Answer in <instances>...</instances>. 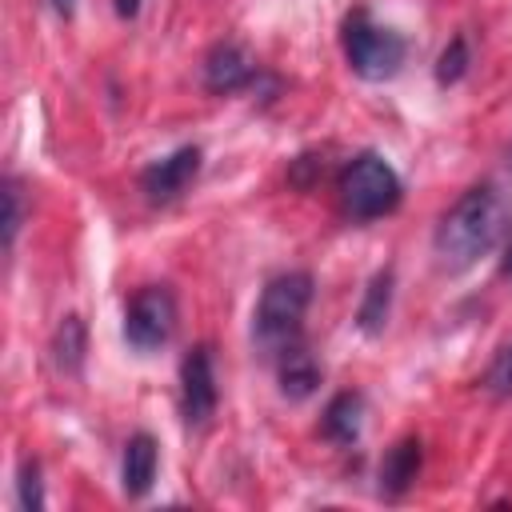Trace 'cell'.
<instances>
[{
    "label": "cell",
    "instance_id": "cell-1",
    "mask_svg": "<svg viewBox=\"0 0 512 512\" xmlns=\"http://www.w3.org/2000/svg\"><path fill=\"white\" fill-rule=\"evenodd\" d=\"M504 220H508V212H504V200L492 184L468 188L436 224L432 248H436L440 268H448V272L472 268L484 252H492L500 244V236L508 228Z\"/></svg>",
    "mask_w": 512,
    "mask_h": 512
},
{
    "label": "cell",
    "instance_id": "cell-2",
    "mask_svg": "<svg viewBox=\"0 0 512 512\" xmlns=\"http://www.w3.org/2000/svg\"><path fill=\"white\" fill-rule=\"evenodd\" d=\"M312 304V272H280L264 284L252 312V340L264 356H276L292 340H300L304 312Z\"/></svg>",
    "mask_w": 512,
    "mask_h": 512
},
{
    "label": "cell",
    "instance_id": "cell-3",
    "mask_svg": "<svg viewBox=\"0 0 512 512\" xmlns=\"http://www.w3.org/2000/svg\"><path fill=\"white\" fill-rule=\"evenodd\" d=\"M340 48H344L348 68L360 80H372V84L392 80L404 68V56H408L404 36L396 28H388V24H376L364 4L344 16V24H340Z\"/></svg>",
    "mask_w": 512,
    "mask_h": 512
},
{
    "label": "cell",
    "instance_id": "cell-4",
    "mask_svg": "<svg viewBox=\"0 0 512 512\" xmlns=\"http://www.w3.org/2000/svg\"><path fill=\"white\" fill-rule=\"evenodd\" d=\"M400 200H404V184L380 152H360L340 172V204L352 220H380L396 212Z\"/></svg>",
    "mask_w": 512,
    "mask_h": 512
},
{
    "label": "cell",
    "instance_id": "cell-5",
    "mask_svg": "<svg viewBox=\"0 0 512 512\" xmlns=\"http://www.w3.org/2000/svg\"><path fill=\"white\" fill-rule=\"evenodd\" d=\"M176 332V296L164 284H144L124 308V340L136 352H160Z\"/></svg>",
    "mask_w": 512,
    "mask_h": 512
},
{
    "label": "cell",
    "instance_id": "cell-6",
    "mask_svg": "<svg viewBox=\"0 0 512 512\" xmlns=\"http://www.w3.org/2000/svg\"><path fill=\"white\" fill-rule=\"evenodd\" d=\"M216 404H220V388H216L212 348L196 344L180 364V416L188 428H204L216 416Z\"/></svg>",
    "mask_w": 512,
    "mask_h": 512
},
{
    "label": "cell",
    "instance_id": "cell-7",
    "mask_svg": "<svg viewBox=\"0 0 512 512\" xmlns=\"http://www.w3.org/2000/svg\"><path fill=\"white\" fill-rule=\"evenodd\" d=\"M200 148L196 144H184L160 160H152L144 172H140V192L148 204H172L188 192V184L200 176Z\"/></svg>",
    "mask_w": 512,
    "mask_h": 512
},
{
    "label": "cell",
    "instance_id": "cell-8",
    "mask_svg": "<svg viewBox=\"0 0 512 512\" xmlns=\"http://www.w3.org/2000/svg\"><path fill=\"white\" fill-rule=\"evenodd\" d=\"M256 76H260V68L252 60V52L244 44H236V40H220L204 56V88L208 92H220V96L224 92H240Z\"/></svg>",
    "mask_w": 512,
    "mask_h": 512
},
{
    "label": "cell",
    "instance_id": "cell-9",
    "mask_svg": "<svg viewBox=\"0 0 512 512\" xmlns=\"http://www.w3.org/2000/svg\"><path fill=\"white\" fill-rule=\"evenodd\" d=\"M272 360H276V380H280V396L284 400L300 404V400H308L320 388V364H316V356L308 352L304 340H292Z\"/></svg>",
    "mask_w": 512,
    "mask_h": 512
},
{
    "label": "cell",
    "instance_id": "cell-10",
    "mask_svg": "<svg viewBox=\"0 0 512 512\" xmlns=\"http://www.w3.org/2000/svg\"><path fill=\"white\" fill-rule=\"evenodd\" d=\"M156 468H160L156 436L152 432H132L128 444H124V456H120V488H124V496H132V500L148 496V488L156 480Z\"/></svg>",
    "mask_w": 512,
    "mask_h": 512
},
{
    "label": "cell",
    "instance_id": "cell-11",
    "mask_svg": "<svg viewBox=\"0 0 512 512\" xmlns=\"http://www.w3.org/2000/svg\"><path fill=\"white\" fill-rule=\"evenodd\" d=\"M420 460H424V452H420V440H416V436L396 440V444L384 452V460H380V496L400 500V496L416 484Z\"/></svg>",
    "mask_w": 512,
    "mask_h": 512
},
{
    "label": "cell",
    "instance_id": "cell-12",
    "mask_svg": "<svg viewBox=\"0 0 512 512\" xmlns=\"http://www.w3.org/2000/svg\"><path fill=\"white\" fill-rule=\"evenodd\" d=\"M360 428H364V396L360 392H340L328 400L324 408V420H320V432L340 444V448H352L360 440Z\"/></svg>",
    "mask_w": 512,
    "mask_h": 512
},
{
    "label": "cell",
    "instance_id": "cell-13",
    "mask_svg": "<svg viewBox=\"0 0 512 512\" xmlns=\"http://www.w3.org/2000/svg\"><path fill=\"white\" fill-rule=\"evenodd\" d=\"M392 284H396L392 268H380V272L368 280L364 300H360V308H356V324H360L364 336H380V332L388 328V316H392Z\"/></svg>",
    "mask_w": 512,
    "mask_h": 512
},
{
    "label": "cell",
    "instance_id": "cell-14",
    "mask_svg": "<svg viewBox=\"0 0 512 512\" xmlns=\"http://www.w3.org/2000/svg\"><path fill=\"white\" fill-rule=\"evenodd\" d=\"M84 352H88V328H84V320L72 312V316H64V320L56 324V332H52V364H56L64 376H76V372L84 368Z\"/></svg>",
    "mask_w": 512,
    "mask_h": 512
},
{
    "label": "cell",
    "instance_id": "cell-15",
    "mask_svg": "<svg viewBox=\"0 0 512 512\" xmlns=\"http://www.w3.org/2000/svg\"><path fill=\"white\" fill-rule=\"evenodd\" d=\"M4 192V252H12V244H16V232H20V224H24V192H20V180L16 176H4V184H0Z\"/></svg>",
    "mask_w": 512,
    "mask_h": 512
},
{
    "label": "cell",
    "instance_id": "cell-16",
    "mask_svg": "<svg viewBox=\"0 0 512 512\" xmlns=\"http://www.w3.org/2000/svg\"><path fill=\"white\" fill-rule=\"evenodd\" d=\"M468 64H472V56H468V40H464V36H452L448 48H444L440 60H436V80H440V84H456V80H464Z\"/></svg>",
    "mask_w": 512,
    "mask_h": 512
},
{
    "label": "cell",
    "instance_id": "cell-17",
    "mask_svg": "<svg viewBox=\"0 0 512 512\" xmlns=\"http://www.w3.org/2000/svg\"><path fill=\"white\" fill-rule=\"evenodd\" d=\"M484 388H488L492 396H512V340H504V344L496 348V356L488 360V368H484Z\"/></svg>",
    "mask_w": 512,
    "mask_h": 512
},
{
    "label": "cell",
    "instance_id": "cell-18",
    "mask_svg": "<svg viewBox=\"0 0 512 512\" xmlns=\"http://www.w3.org/2000/svg\"><path fill=\"white\" fill-rule=\"evenodd\" d=\"M16 496H20V508L24 512H40L44 508V484H40V464L36 460H20Z\"/></svg>",
    "mask_w": 512,
    "mask_h": 512
},
{
    "label": "cell",
    "instance_id": "cell-19",
    "mask_svg": "<svg viewBox=\"0 0 512 512\" xmlns=\"http://www.w3.org/2000/svg\"><path fill=\"white\" fill-rule=\"evenodd\" d=\"M136 12H140V0H116V16L120 20H132Z\"/></svg>",
    "mask_w": 512,
    "mask_h": 512
},
{
    "label": "cell",
    "instance_id": "cell-20",
    "mask_svg": "<svg viewBox=\"0 0 512 512\" xmlns=\"http://www.w3.org/2000/svg\"><path fill=\"white\" fill-rule=\"evenodd\" d=\"M72 4H76V0H52V8H56L60 16H72Z\"/></svg>",
    "mask_w": 512,
    "mask_h": 512
},
{
    "label": "cell",
    "instance_id": "cell-21",
    "mask_svg": "<svg viewBox=\"0 0 512 512\" xmlns=\"http://www.w3.org/2000/svg\"><path fill=\"white\" fill-rule=\"evenodd\" d=\"M504 268H508V272H512V248H508V260H504Z\"/></svg>",
    "mask_w": 512,
    "mask_h": 512
}]
</instances>
